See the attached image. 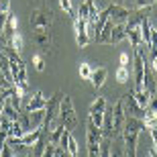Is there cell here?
Returning a JSON list of instances; mask_svg holds the SVG:
<instances>
[{"label": "cell", "instance_id": "obj_1", "mask_svg": "<svg viewBox=\"0 0 157 157\" xmlns=\"http://www.w3.org/2000/svg\"><path fill=\"white\" fill-rule=\"evenodd\" d=\"M141 131H147L143 118H135V117L124 118L121 139H122V147H124V155L127 157H137V145H139Z\"/></svg>", "mask_w": 157, "mask_h": 157}, {"label": "cell", "instance_id": "obj_2", "mask_svg": "<svg viewBox=\"0 0 157 157\" xmlns=\"http://www.w3.org/2000/svg\"><path fill=\"white\" fill-rule=\"evenodd\" d=\"M59 122L63 124L65 128H74L78 127V114H76V108H74V102L67 94L61 96V102H59Z\"/></svg>", "mask_w": 157, "mask_h": 157}, {"label": "cell", "instance_id": "obj_3", "mask_svg": "<svg viewBox=\"0 0 157 157\" xmlns=\"http://www.w3.org/2000/svg\"><path fill=\"white\" fill-rule=\"evenodd\" d=\"M61 96L63 92H55L51 98L47 100V106H45V118H43V131H51L55 127V122L59 121V102H61Z\"/></svg>", "mask_w": 157, "mask_h": 157}, {"label": "cell", "instance_id": "obj_4", "mask_svg": "<svg viewBox=\"0 0 157 157\" xmlns=\"http://www.w3.org/2000/svg\"><path fill=\"white\" fill-rule=\"evenodd\" d=\"M133 59H135V71H133V78H135V90H143V74H145V65H147V59H145V53L141 47H135L133 51Z\"/></svg>", "mask_w": 157, "mask_h": 157}, {"label": "cell", "instance_id": "obj_5", "mask_svg": "<svg viewBox=\"0 0 157 157\" xmlns=\"http://www.w3.org/2000/svg\"><path fill=\"white\" fill-rule=\"evenodd\" d=\"M108 102H106L104 96H98V98H94V102L90 104V122H94L96 127L102 128V121H104V110Z\"/></svg>", "mask_w": 157, "mask_h": 157}, {"label": "cell", "instance_id": "obj_6", "mask_svg": "<svg viewBox=\"0 0 157 157\" xmlns=\"http://www.w3.org/2000/svg\"><path fill=\"white\" fill-rule=\"evenodd\" d=\"M47 98L43 96L41 90H37L35 94H31L25 98V112H35V110H45Z\"/></svg>", "mask_w": 157, "mask_h": 157}, {"label": "cell", "instance_id": "obj_7", "mask_svg": "<svg viewBox=\"0 0 157 157\" xmlns=\"http://www.w3.org/2000/svg\"><path fill=\"white\" fill-rule=\"evenodd\" d=\"M51 14L47 10H43V8H37V10L31 12V27L33 29H51Z\"/></svg>", "mask_w": 157, "mask_h": 157}, {"label": "cell", "instance_id": "obj_8", "mask_svg": "<svg viewBox=\"0 0 157 157\" xmlns=\"http://www.w3.org/2000/svg\"><path fill=\"white\" fill-rule=\"evenodd\" d=\"M122 98H124V112H127V117H135V118H143V117H145V110L137 104L133 92L124 94Z\"/></svg>", "mask_w": 157, "mask_h": 157}, {"label": "cell", "instance_id": "obj_9", "mask_svg": "<svg viewBox=\"0 0 157 157\" xmlns=\"http://www.w3.org/2000/svg\"><path fill=\"white\" fill-rule=\"evenodd\" d=\"M74 31H76V43L80 47H88L90 45V35H88V29H86V21L82 18H74Z\"/></svg>", "mask_w": 157, "mask_h": 157}, {"label": "cell", "instance_id": "obj_10", "mask_svg": "<svg viewBox=\"0 0 157 157\" xmlns=\"http://www.w3.org/2000/svg\"><path fill=\"white\" fill-rule=\"evenodd\" d=\"M108 8H110V21H112L114 25L127 23L128 18H131V14H133V10H131V8H127V6H121V4H110Z\"/></svg>", "mask_w": 157, "mask_h": 157}, {"label": "cell", "instance_id": "obj_11", "mask_svg": "<svg viewBox=\"0 0 157 157\" xmlns=\"http://www.w3.org/2000/svg\"><path fill=\"white\" fill-rule=\"evenodd\" d=\"M33 39H35V43L43 49L45 53H49V49H51L53 45V39H51V33H49V29H35V33H33Z\"/></svg>", "mask_w": 157, "mask_h": 157}, {"label": "cell", "instance_id": "obj_12", "mask_svg": "<svg viewBox=\"0 0 157 157\" xmlns=\"http://www.w3.org/2000/svg\"><path fill=\"white\" fill-rule=\"evenodd\" d=\"M124 39H127V27H124V23L114 25L110 31V37H108V45H118Z\"/></svg>", "mask_w": 157, "mask_h": 157}, {"label": "cell", "instance_id": "obj_13", "mask_svg": "<svg viewBox=\"0 0 157 157\" xmlns=\"http://www.w3.org/2000/svg\"><path fill=\"white\" fill-rule=\"evenodd\" d=\"M17 29H18V17H17V14H12V12H8V18H6L4 33H2V35H4L6 39H10V37L17 33Z\"/></svg>", "mask_w": 157, "mask_h": 157}, {"label": "cell", "instance_id": "obj_14", "mask_svg": "<svg viewBox=\"0 0 157 157\" xmlns=\"http://www.w3.org/2000/svg\"><path fill=\"white\" fill-rule=\"evenodd\" d=\"M106 76H108V71H106V67H98V70H92V76H90V80L92 82L94 88H102L106 82Z\"/></svg>", "mask_w": 157, "mask_h": 157}, {"label": "cell", "instance_id": "obj_15", "mask_svg": "<svg viewBox=\"0 0 157 157\" xmlns=\"http://www.w3.org/2000/svg\"><path fill=\"white\" fill-rule=\"evenodd\" d=\"M133 96H135V100H137V104H139L141 108L145 110L147 106H149V102H151V96H153V94H151V92H147L145 88H143V90H135Z\"/></svg>", "mask_w": 157, "mask_h": 157}, {"label": "cell", "instance_id": "obj_16", "mask_svg": "<svg viewBox=\"0 0 157 157\" xmlns=\"http://www.w3.org/2000/svg\"><path fill=\"white\" fill-rule=\"evenodd\" d=\"M8 47H10V49H14V51H17V55H21V53H23V47H25V39H23V35H21V33H14V35L10 37V39H8Z\"/></svg>", "mask_w": 157, "mask_h": 157}, {"label": "cell", "instance_id": "obj_17", "mask_svg": "<svg viewBox=\"0 0 157 157\" xmlns=\"http://www.w3.org/2000/svg\"><path fill=\"white\" fill-rule=\"evenodd\" d=\"M127 41L131 43V47H141L143 45V41H141V31L139 27H135V29H127Z\"/></svg>", "mask_w": 157, "mask_h": 157}, {"label": "cell", "instance_id": "obj_18", "mask_svg": "<svg viewBox=\"0 0 157 157\" xmlns=\"http://www.w3.org/2000/svg\"><path fill=\"white\" fill-rule=\"evenodd\" d=\"M27 114H29V124H31V128H41V127H43L45 110H35V112H27Z\"/></svg>", "mask_w": 157, "mask_h": 157}, {"label": "cell", "instance_id": "obj_19", "mask_svg": "<svg viewBox=\"0 0 157 157\" xmlns=\"http://www.w3.org/2000/svg\"><path fill=\"white\" fill-rule=\"evenodd\" d=\"M94 0H84L80 4V8H78L76 12V18H82V21H88V17H90V4H92Z\"/></svg>", "mask_w": 157, "mask_h": 157}, {"label": "cell", "instance_id": "obj_20", "mask_svg": "<svg viewBox=\"0 0 157 157\" xmlns=\"http://www.w3.org/2000/svg\"><path fill=\"white\" fill-rule=\"evenodd\" d=\"M23 133H25V128L21 127V122H18V121H12L6 135H8V139H17V137H21Z\"/></svg>", "mask_w": 157, "mask_h": 157}, {"label": "cell", "instance_id": "obj_21", "mask_svg": "<svg viewBox=\"0 0 157 157\" xmlns=\"http://www.w3.org/2000/svg\"><path fill=\"white\" fill-rule=\"evenodd\" d=\"M110 157H127L124 155V147L118 145L117 139H110Z\"/></svg>", "mask_w": 157, "mask_h": 157}, {"label": "cell", "instance_id": "obj_22", "mask_svg": "<svg viewBox=\"0 0 157 157\" xmlns=\"http://www.w3.org/2000/svg\"><path fill=\"white\" fill-rule=\"evenodd\" d=\"M65 151H67V155H71V157H76L78 155V141H76V137L70 133V137H67V147H65Z\"/></svg>", "mask_w": 157, "mask_h": 157}, {"label": "cell", "instance_id": "obj_23", "mask_svg": "<svg viewBox=\"0 0 157 157\" xmlns=\"http://www.w3.org/2000/svg\"><path fill=\"white\" fill-rule=\"evenodd\" d=\"M114 78H117V82H121V84H124V82H128V78H131V74H128V67H124V65H121L117 70V74H114Z\"/></svg>", "mask_w": 157, "mask_h": 157}, {"label": "cell", "instance_id": "obj_24", "mask_svg": "<svg viewBox=\"0 0 157 157\" xmlns=\"http://www.w3.org/2000/svg\"><path fill=\"white\" fill-rule=\"evenodd\" d=\"M59 6H61V10H63L67 17H74V18H76V10H74L71 0H59Z\"/></svg>", "mask_w": 157, "mask_h": 157}, {"label": "cell", "instance_id": "obj_25", "mask_svg": "<svg viewBox=\"0 0 157 157\" xmlns=\"http://www.w3.org/2000/svg\"><path fill=\"white\" fill-rule=\"evenodd\" d=\"M100 157H110V139H102L100 143Z\"/></svg>", "mask_w": 157, "mask_h": 157}, {"label": "cell", "instance_id": "obj_26", "mask_svg": "<svg viewBox=\"0 0 157 157\" xmlns=\"http://www.w3.org/2000/svg\"><path fill=\"white\" fill-rule=\"evenodd\" d=\"M31 63L35 65L37 71H43V70H45V59L41 57V55H33V57H31Z\"/></svg>", "mask_w": 157, "mask_h": 157}, {"label": "cell", "instance_id": "obj_27", "mask_svg": "<svg viewBox=\"0 0 157 157\" xmlns=\"http://www.w3.org/2000/svg\"><path fill=\"white\" fill-rule=\"evenodd\" d=\"M90 76H92V67H90V63H80V78L82 80H90Z\"/></svg>", "mask_w": 157, "mask_h": 157}, {"label": "cell", "instance_id": "obj_28", "mask_svg": "<svg viewBox=\"0 0 157 157\" xmlns=\"http://www.w3.org/2000/svg\"><path fill=\"white\" fill-rule=\"evenodd\" d=\"M55 147H57V145H53V143H47L45 149H43V153H41V157H55Z\"/></svg>", "mask_w": 157, "mask_h": 157}, {"label": "cell", "instance_id": "obj_29", "mask_svg": "<svg viewBox=\"0 0 157 157\" xmlns=\"http://www.w3.org/2000/svg\"><path fill=\"white\" fill-rule=\"evenodd\" d=\"M8 12H10V10H8ZM8 12L0 10V37H2V33H4V25H6V18H8Z\"/></svg>", "mask_w": 157, "mask_h": 157}, {"label": "cell", "instance_id": "obj_30", "mask_svg": "<svg viewBox=\"0 0 157 157\" xmlns=\"http://www.w3.org/2000/svg\"><path fill=\"white\" fill-rule=\"evenodd\" d=\"M0 10H2V12L10 10V0H0Z\"/></svg>", "mask_w": 157, "mask_h": 157}, {"label": "cell", "instance_id": "obj_31", "mask_svg": "<svg viewBox=\"0 0 157 157\" xmlns=\"http://www.w3.org/2000/svg\"><path fill=\"white\" fill-rule=\"evenodd\" d=\"M118 61H121V65L127 67L128 65V53H121V55H118Z\"/></svg>", "mask_w": 157, "mask_h": 157}, {"label": "cell", "instance_id": "obj_32", "mask_svg": "<svg viewBox=\"0 0 157 157\" xmlns=\"http://www.w3.org/2000/svg\"><path fill=\"white\" fill-rule=\"evenodd\" d=\"M153 2L155 0H137V8L139 6H153Z\"/></svg>", "mask_w": 157, "mask_h": 157}, {"label": "cell", "instance_id": "obj_33", "mask_svg": "<svg viewBox=\"0 0 157 157\" xmlns=\"http://www.w3.org/2000/svg\"><path fill=\"white\" fill-rule=\"evenodd\" d=\"M149 67H151L153 74H157V55H153V59H151V63H149Z\"/></svg>", "mask_w": 157, "mask_h": 157}, {"label": "cell", "instance_id": "obj_34", "mask_svg": "<svg viewBox=\"0 0 157 157\" xmlns=\"http://www.w3.org/2000/svg\"><path fill=\"white\" fill-rule=\"evenodd\" d=\"M4 47H6V43H4V41H2V37H0V51H2Z\"/></svg>", "mask_w": 157, "mask_h": 157}, {"label": "cell", "instance_id": "obj_35", "mask_svg": "<svg viewBox=\"0 0 157 157\" xmlns=\"http://www.w3.org/2000/svg\"><path fill=\"white\" fill-rule=\"evenodd\" d=\"M12 157H18V155H12Z\"/></svg>", "mask_w": 157, "mask_h": 157}, {"label": "cell", "instance_id": "obj_36", "mask_svg": "<svg viewBox=\"0 0 157 157\" xmlns=\"http://www.w3.org/2000/svg\"><path fill=\"white\" fill-rule=\"evenodd\" d=\"M155 2H157V0H155Z\"/></svg>", "mask_w": 157, "mask_h": 157}]
</instances>
